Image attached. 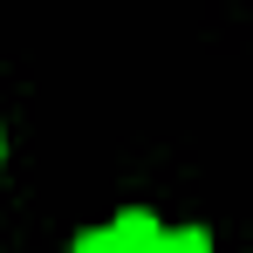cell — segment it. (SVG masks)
Listing matches in <instances>:
<instances>
[{
    "instance_id": "7a4b0ae2",
    "label": "cell",
    "mask_w": 253,
    "mask_h": 253,
    "mask_svg": "<svg viewBox=\"0 0 253 253\" xmlns=\"http://www.w3.org/2000/svg\"><path fill=\"white\" fill-rule=\"evenodd\" d=\"M158 253H212V233L206 226H165Z\"/></svg>"
},
{
    "instance_id": "6da1fadb",
    "label": "cell",
    "mask_w": 253,
    "mask_h": 253,
    "mask_svg": "<svg viewBox=\"0 0 253 253\" xmlns=\"http://www.w3.org/2000/svg\"><path fill=\"white\" fill-rule=\"evenodd\" d=\"M110 233H117V247L124 253H158V240H165V219L151 206H124L117 219H110Z\"/></svg>"
},
{
    "instance_id": "277c9868",
    "label": "cell",
    "mask_w": 253,
    "mask_h": 253,
    "mask_svg": "<svg viewBox=\"0 0 253 253\" xmlns=\"http://www.w3.org/2000/svg\"><path fill=\"white\" fill-rule=\"evenodd\" d=\"M0 158H7V137H0Z\"/></svg>"
},
{
    "instance_id": "3957f363",
    "label": "cell",
    "mask_w": 253,
    "mask_h": 253,
    "mask_svg": "<svg viewBox=\"0 0 253 253\" xmlns=\"http://www.w3.org/2000/svg\"><path fill=\"white\" fill-rule=\"evenodd\" d=\"M69 253H124V247H117L110 226H89V233H76V247H69Z\"/></svg>"
}]
</instances>
